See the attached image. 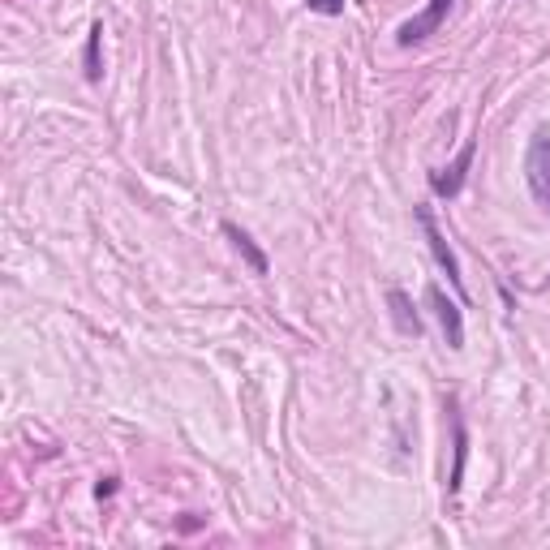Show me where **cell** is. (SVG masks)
I'll return each instance as SVG.
<instances>
[{"mask_svg": "<svg viewBox=\"0 0 550 550\" xmlns=\"http://www.w3.org/2000/svg\"><path fill=\"white\" fill-rule=\"evenodd\" d=\"M473 155H477V142H465L452 164L430 172V190L439 194V198H456L460 190H465V177H469V168H473Z\"/></svg>", "mask_w": 550, "mask_h": 550, "instance_id": "4", "label": "cell"}, {"mask_svg": "<svg viewBox=\"0 0 550 550\" xmlns=\"http://www.w3.org/2000/svg\"><path fill=\"white\" fill-rule=\"evenodd\" d=\"M99 48H104V22H95L91 35H86V82H99V78H104V61H99Z\"/></svg>", "mask_w": 550, "mask_h": 550, "instance_id": "9", "label": "cell"}, {"mask_svg": "<svg viewBox=\"0 0 550 550\" xmlns=\"http://www.w3.org/2000/svg\"><path fill=\"white\" fill-rule=\"evenodd\" d=\"M426 306L434 310V318H439V327H443V340H447V349H465V301H452L443 293L439 284H426Z\"/></svg>", "mask_w": 550, "mask_h": 550, "instance_id": "3", "label": "cell"}, {"mask_svg": "<svg viewBox=\"0 0 550 550\" xmlns=\"http://www.w3.org/2000/svg\"><path fill=\"white\" fill-rule=\"evenodd\" d=\"M447 413H452V443H456V465H452V477H447V495H456L460 477H465V460H469V434H465V417H460L456 396L447 400Z\"/></svg>", "mask_w": 550, "mask_h": 550, "instance_id": "7", "label": "cell"}, {"mask_svg": "<svg viewBox=\"0 0 550 550\" xmlns=\"http://www.w3.org/2000/svg\"><path fill=\"white\" fill-rule=\"evenodd\" d=\"M413 220L422 224V233H426V245H430L434 263H439V271L447 275V284L456 288V297H460V301H469V293H465V275H460V263H456L452 245H447V237L439 233V224H434V211H430V207H417V211H413Z\"/></svg>", "mask_w": 550, "mask_h": 550, "instance_id": "2", "label": "cell"}, {"mask_svg": "<svg viewBox=\"0 0 550 550\" xmlns=\"http://www.w3.org/2000/svg\"><path fill=\"white\" fill-rule=\"evenodd\" d=\"M310 13H323V18H340L344 13V0H306Z\"/></svg>", "mask_w": 550, "mask_h": 550, "instance_id": "10", "label": "cell"}, {"mask_svg": "<svg viewBox=\"0 0 550 550\" xmlns=\"http://www.w3.org/2000/svg\"><path fill=\"white\" fill-rule=\"evenodd\" d=\"M387 306H392V323H396V331L400 336H422V314H417V306H413V297L404 293V288H387Z\"/></svg>", "mask_w": 550, "mask_h": 550, "instance_id": "6", "label": "cell"}, {"mask_svg": "<svg viewBox=\"0 0 550 550\" xmlns=\"http://www.w3.org/2000/svg\"><path fill=\"white\" fill-rule=\"evenodd\" d=\"M220 228H224V237H228V241H233V250H237L241 258H245V263H250V271H254V275H267V271H271V263H267V254H263V250H258V241H254L250 233H245V228H241V224H233V220H224Z\"/></svg>", "mask_w": 550, "mask_h": 550, "instance_id": "8", "label": "cell"}, {"mask_svg": "<svg viewBox=\"0 0 550 550\" xmlns=\"http://www.w3.org/2000/svg\"><path fill=\"white\" fill-rule=\"evenodd\" d=\"M525 181H529L533 202L550 215V125L533 129L529 151H525Z\"/></svg>", "mask_w": 550, "mask_h": 550, "instance_id": "1", "label": "cell"}, {"mask_svg": "<svg viewBox=\"0 0 550 550\" xmlns=\"http://www.w3.org/2000/svg\"><path fill=\"white\" fill-rule=\"evenodd\" d=\"M112 490H117V477H104V482H99V486H95V495H99V499H108V495H112Z\"/></svg>", "mask_w": 550, "mask_h": 550, "instance_id": "11", "label": "cell"}, {"mask_svg": "<svg viewBox=\"0 0 550 550\" xmlns=\"http://www.w3.org/2000/svg\"><path fill=\"white\" fill-rule=\"evenodd\" d=\"M452 13V0H430V5L417 13V18H409L396 31V39L404 43V48H413V43H422V39H430V35H439V26H443V18Z\"/></svg>", "mask_w": 550, "mask_h": 550, "instance_id": "5", "label": "cell"}]
</instances>
